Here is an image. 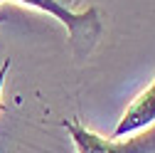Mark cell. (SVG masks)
<instances>
[{"label":"cell","instance_id":"cell-1","mask_svg":"<svg viewBox=\"0 0 155 153\" xmlns=\"http://www.w3.org/2000/svg\"><path fill=\"white\" fill-rule=\"evenodd\" d=\"M20 5L35 8V10H42L47 15H52L54 20H59L67 32H69V45L71 52L79 62L89 59V54L96 49L101 40V32H104V17L99 8H86L84 12H74L69 5L59 3V0H15Z\"/></svg>","mask_w":155,"mask_h":153},{"label":"cell","instance_id":"cell-2","mask_svg":"<svg viewBox=\"0 0 155 153\" xmlns=\"http://www.w3.org/2000/svg\"><path fill=\"white\" fill-rule=\"evenodd\" d=\"M76 146V153H155V124L135 131L130 138H104L76 121H62Z\"/></svg>","mask_w":155,"mask_h":153},{"label":"cell","instance_id":"cell-3","mask_svg":"<svg viewBox=\"0 0 155 153\" xmlns=\"http://www.w3.org/2000/svg\"><path fill=\"white\" fill-rule=\"evenodd\" d=\"M155 124V76L145 91H140L135 97L128 109L123 111L121 121L116 124L113 128V138H121V136H130V133L140 131V128H148Z\"/></svg>","mask_w":155,"mask_h":153},{"label":"cell","instance_id":"cell-4","mask_svg":"<svg viewBox=\"0 0 155 153\" xmlns=\"http://www.w3.org/2000/svg\"><path fill=\"white\" fill-rule=\"evenodd\" d=\"M8 72H10V59H5V62H3V67H0V91H3V84H5Z\"/></svg>","mask_w":155,"mask_h":153},{"label":"cell","instance_id":"cell-5","mask_svg":"<svg viewBox=\"0 0 155 153\" xmlns=\"http://www.w3.org/2000/svg\"><path fill=\"white\" fill-rule=\"evenodd\" d=\"M59 3H64V5H74L76 0H59Z\"/></svg>","mask_w":155,"mask_h":153},{"label":"cell","instance_id":"cell-6","mask_svg":"<svg viewBox=\"0 0 155 153\" xmlns=\"http://www.w3.org/2000/svg\"><path fill=\"white\" fill-rule=\"evenodd\" d=\"M0 3H3V0H0Z\"/></svg>","mask_w":155,"mask_h":153}]
</instances>
